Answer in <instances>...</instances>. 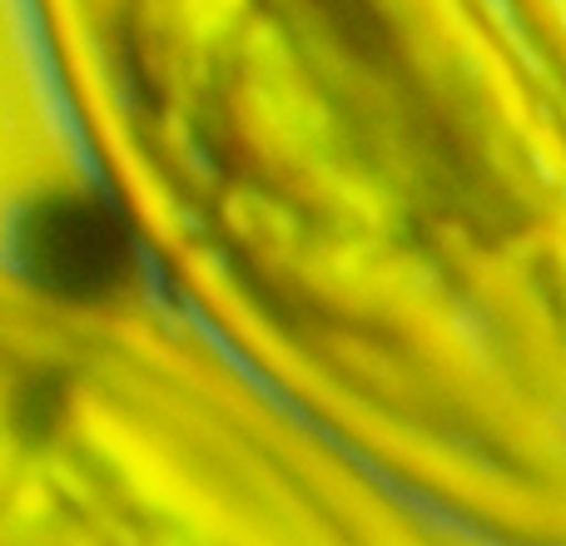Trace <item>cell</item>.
Masks as SVG:
<instances>
[{
    "mask_svg": "<svg viewBox=\"0 0 566 546\" xmlns=\"http://www.w3.org/2000/svg\"><path fill=\"white\" fill-rule=\"evenodd\" d=\"M20 259L60 303H109L135 279V234L95 195H45L20 224Z\"/></svg>",
    "mask_w": 566,
    "mask_h": 546,
    "instance_id": "cell-1",
    "label": "cell"
}]
</instances>
